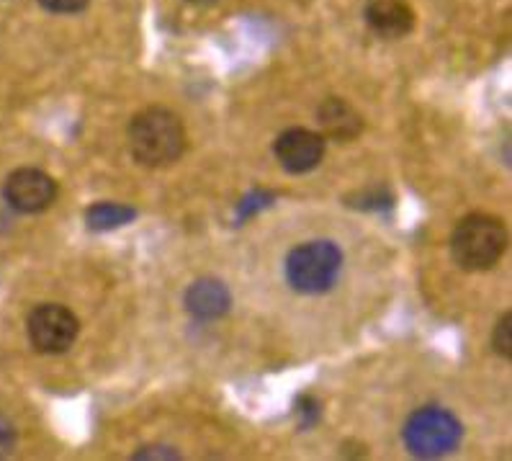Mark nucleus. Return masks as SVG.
<instances>
[{
    "label": "nucleus",
    "mask_w": 512,
    "mask_h": 461,
    "mask_svg": "<svg viewBox=\"0 0 512 461\" xmlns=\"http://www.w3.org/2000/svg\"><path fill=\"white\" fill-rule=\"evenodd\" d=\"M129 147L137 163L147 168H165L186 150V129L173 111L152 106L139 111L129 124Z\"/></svg>",
    "instance_id": "1"
},
{
    "label": "nucleus",
    "mask_w": 512,
    "mask_h": 461,
    "mask_svg": "<svg viewBox=\"0 0 512 461\" xmlns=\"http://www.w3.org/2000/svg\"><path fill=\"white\" fill-rule=\"evenodd\" d=\"M464 438V425L451 410L438 405L420 407L407 418L402 428V441L417 459H438L458 449Z\"/></svg>",
    "instance_id": "2"
},
{
    "label": "nucleus",
    "mask_w": 512,
    "mask_h": 461,
    "mask_svg": "<svg viewBox=\"0 0 512 461\" xmlns=\"http://www.w3.org/2000/svg\"><path fill=\"white\" fill-rule=\"evenodd\" d=\"M507 250V230L500 219L471 214L461 219L451 237V253L466 271H487L497 266Z\"/></svg>",
    "instance_id": "3"
},
{
    "label": "nucleus",
    "mask_w": 512,
    "mask_h": 461,
    "mask_svg": "<svg viewBox=\"0 0 512 461\" xmlns=\"http://www.w3.org/2000/svg\"><path fill=\"white\" fill-rule=\"evenodd\" d=\"M343 268V250L330 240H312L286 258V279L299 294H322L335 286Z\"/></svg>",
    "instance_id": "4"
},
{
    "label": "nucleus",
    "mask_w": 512,
    "mask_h": 461,
    "mask_svg": "<svg viewBox=\"0 0 512 461\" xmlns=\"http://www.w3.org/2000/svg\"><path fill=\"white\" fill-rule=\"evenodd\" d=\"M78 317L62 307V304H39L37 310H31L26 333H29L31 346L39 353H65L78 338Z\"/></svg>",
    "instance_id": "5"
},
{
    "label": "nucleus",
    "mask_w": 512,
    "mask_h": 461,
    "mask_svg": "<svg viewBox=\"0 0 512 461\" xmlns=\"http://www.w3.org/2000/svg\"><path fill=\"white\" fill-rule=\"evenodd\" d=\"M3 196L8 207L16 212L39 214L55 204L57 183L39 168H19L8 176Z\"/></svg>",
    "instance_id": "6"
},
{
    "label": "nucleus",
    "mask_w": 512,
    "mask_h": 461,
    "mask_svg": "<svg viewBox=\"0 0 512 461\" xmlns=\"http://www.w3.org/2000/svg\"><path fill=\"white\" fill-rule=\"evenodd\" d=\"M276 160L281 163V168L299 176V173H309L325 158V137L312 129L294 127L286 129V132L278 134L276 145Z\"/></svg>",
    "instance_id": "7"
},
{
    "label": "nucleus",
    "mask_w": 512,
    "mask_h": 461,
    "mask_svg": "<svg viewBox=\"0 0 512 461\" xmlns=\"http://www.w3.org/2000/svg\"><path fill=\"white\" fill-rule=\"evenodd\" d=\"M363 16L381 39H402L415 29V11L404 0H368Z\"/></svg>",
    "instance_id": "8"
},
{
    "label": "nucleus",
    "mask_w": 512,
    "mask_h": 461,
    "mask_svg": "<svg viewBox=\"0 0 512 461\" xmlns=\"http://www.w3.org/2000/svg\"><path fill=\"white\" fill-rule=\"evenodd\" d=\"M229 304H232V294L219 279H199L188 286L186 310L196 320H219L229 312Z\"/></svg>",
    "instance_id": "9"
},
{
    "label": "nucleus",
    "mask_w": 512,
    "mask_h": 461,
    "mask_svg": "<svg viewBox=\"0 0 512 461\" xmlns=\"http://www.w3.org/2000/svg\"><path fill=\"white\" fill-rule=\"evenodd\" d=\"M317 122L322 124L325 137H332V140L338 142L356 140L363 129L361 114L338 96H330L322 101V106L317 109Z\"/></svg>",
    "instance_id": "10"
},
{
    "label": "nucleus",
    "mask_w": 512,
    "mask_h": 461,
    "mask_svg": "<svg viewBox=\"0 0 512 461\" xmlns=\"http://www.w3.org/2000/svg\"><path fill=\"white\" fill-rule=\"evenodd\" d=\"M134 217H137V212L132 207H124V204H116V201H98L85 212V222L96 232L119 230V227L129 225Z\"/></svg>",
    "instance_id": "11"
},
{
    "label": "nucleus",
    "mask_w": 512,
    "mask_h": 461,
    "mask_svg": "<svg viewBox=\"0 0 512 461\" xmlns=\"http://www.w3.org/2000/svg\"><path fill=\"white\" fill-rule=\"evenodd\" d=\"M296 413L302 415L304 431H309V428H314V425L320 423V418H322L320 400H317V397H312V395H302L299 400H296Z\"/></svg>",
    "instance_id": "12"
},
{
    "label": "nucleus",
    "mask_w": 512,
    "mask_h": 461,
    "mask_svg": "<svg viewBox=\"0 0 512 461\" xmlns=\"http://www.w3.org/2000/svg\"><path fill=\"white\" fill-rule=\"evenodd\" d=\"M492 346H494V351L500 353V356H505V358L512 356V317H510V312H507V315L497 322Z\"/></svg>",
    "instance_id": "13"
},
{
    "label": "nucleus",
    "mask_w": 512,
    "mask_h": 461,
    "mask_svg": "<svg viewBox=\"0 0 512 461\" xmlns=\"http://www.w3.org/2000/svg\"><path fill=\"white\" fill-rule=\"evenodd\" d=\"M273 199H276V194H271V191H253V194L240 201V219L253 217L260 209L271 207Z\"/></svg>",
    "instance_id": "14"
},
{
    "label": "nucleus",
    "mask_w": 512,
    "mask_h": 461,
    "mask_svg": "<svg viewBox=\"0 0 512 461\" xmlns=\"http://www.w3.org/2000/svg\"><path fill=\"white\" fill-rule=\"evenodd\" d=\"M13 449H16V428L6 415L0 413V459L11 456Z\"/></svg>",
    "instance_id": "15"
},
{
    "label": "nucleus",
    "mask_w": 512,
    "mask_h": 461,
    "mask_svg": "<svg viewBox=\"0 0 512 461\" xmlns=\"http://www.w3.org/2000/svg\"><path fill=\"white\" fill-rule=\"evenodd\" d=\"M49 13H78L88 6V0H39Z\"/></svg>",
    "instance_id": "16"
},
{
    "label": "nucleus",
    "mask_w": 512,
    "mask_h": 461,
    "mask_svg": "<svg viewBox=\"0 0 512 461\" xmlns=\"http://www.w3.org/2000/svg\"><path fill=\"white\" fill-rule=\"evenodd\" d=\"M178 451L168 449V446H145L142 451L134 454V459H178Z\"/></svg>",
    "instance_id": "17"
},
{
    "label": "nucleus",
    "mask_w": 512,
    "mask_h": 461,
    "mask_svg": "<svg viewBox=\"0 0 512 461\" xmlns=\"http://www.w3.org/2000/svg\"><path fill=\"white\" fill-rule=\"evenodd\" d=\"M188 3H199V6H206V3H214V0H188Z\"/></svg>",
    "instance_id": "18"
}]
</instances>
